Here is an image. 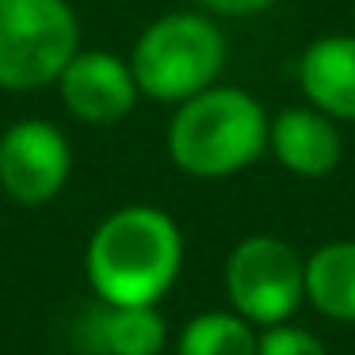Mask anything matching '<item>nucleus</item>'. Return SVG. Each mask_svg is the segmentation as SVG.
I'll use <instances>...</instances> for the list:
<instances>
[{"label": "nucleus", "instance_id": "nucleus-1", "mask_svg": "<svg viewBox=\"0 0 355 355\" xmlns=\"http://www.w3.org/2000/svg\"><path fill=\"white\" fill-rule=\"evenodd\" d=\"M184 268V233L161 207H119L92 230L85 275L100 302L157 306L176 286Z\"/></svg>", "mask_w": 355, "mask_h": 355}, {"label": "nucleus", "instance_id": "nucleus-2", "mask_svg": "<svg viewBox=\"0 0 355 355\" xmlns=\"http://www.w3.org/2000/svg\"><path fill=\"white\" fill-rule=\"evenodd\" d=\"M268 111L256 96L233 85H210L176 103L168 123V157L195 180L245 172L268 149Z\"/></svg>", "mask_w": 355, "mask_h": 355}, {"label": "nucleus", "instance_id": "nucleus-3", "mask_svg": "<svg viewBox=\"0 0 355 355\" xmlns=\"http://www.w3.org/2000/svg\"><path fill=\"white\" fill-rule=\"evenodd\" d=\"M126 62L146 100L184 103L187 96L218 85L225 35L202 12H168L138 35Z\"/></svg>", "mask_w": 355, "mask_h": 355}, {"label": "nucleus", "instance_id": "nucleus-4", "mask_svg": "<svg viewBox=\"0 0 355 355\" xmlns=\"http://www.w3.org/2000/svg\"><path fill=\"white\" fill-rule=\"evenodd\" d=\"M77 50L80 24L69 0H0V88L54 85Z\"/></svg>", "mask_w": 355, "mask_h": 355}, {"label": "nucleus", "instance_id": "nucleus-5", "mask_svg": "<svg viewBox=\"0 0 355 355\" xmlns=\"http://www.w3.org/2000/svg\"><path fill=\"white\" fill-rule=\"evenodd\" d=\"M225 298L233 313L260 324H283L306 302V260L291 241L252 233L237 241L225 260Z\"/></svg>", "mask_w": 355, "mask_h": 355}, {"label": "nucleus", "instance_id": "nucleus-6", "mask_svg": "<svg viewBox=\"0 0 355 355\" xmlns=\"http://www.w3.org/2000/svg\"><path fill=\"white\" fill-rule=\"evenodd\" d=\"M73 172L69 138L46 119H19L0 134V191L24 207L50 202Z\"/></svg>", "mask_w": 355, "mask_h": 355}, {"label": "nucleus", "instance_id": "nucleus-7", "mask_svg": "<svg viewBox=\"0 0 355 355\" xmlns=\"http://www.w3.org/2000/svg\"><path fill=\"white\" fill-rule=\"evenodd\" d=\"M65 111L85 126H115L141 100L130 62L111 50H77L54 80Z\"/></svg>", "mask_w": 355, "mask_h": 355}, {"label": "nucleus", "instance_id": "nucleus-8", "mask_svg": "<svg viewBox=\"0 0 355 355\" xmlns=\"http://www.w3.org/2000/svg\"><path fill=\"white\" fill-rule=\"evenodd\" d=\"M168 324L157 306H115L92 298L73 321V347L80 355H161Z\"/></svg>", "mask_w": 355, "mask_h": 355}, {"label": "nucleus", "instance_id": "nucleus-9", "mask_svg": "<svg viewBox=\"0 0 355 355\" xmlns=\"http://www.w3.org/2000/svg\"><path fill=\"white\" fill-rule=\"evenodd\" d=\"M268 149L286 172L294 176H329L340 164L344 138L336 130V119L317 107H286L268 123Z\"/></svg>", "mask_w": 355, "mask_h": 355}, {"label": "nucleus", "instance_id": "nucleus-10", "mask_svg": "<svg viewBox=\"0 0 355 355\" xmlns=\"http://www.w3.org/2000/svg\"><path fill=\"white\" fill-rule=\"evenodd\" d=\"M298 85L309 107L336 123H355V35L313 39L298 58Z\"/></svg>", "mask_w": 355, "mask_h": 355}, {"label": "nucleus", "instance_id": "nucleus-11", "mask_svg": "<svg viewBox=\"0 0 355 355\" xmlns=\"http://www.w3.org/2000/svg\"><path fill=\"white\" fill-rule=\"evenodd\" d=\"M306 302L329 321L355 324V241H329L306 256Z\"/></svg>", "mask_w": 355, "mask_h": 355}, {"label": "nucleus", "instance_id": "nucleus-12", "mask_svg": "<svg viewBox=\"0 0 355 355\" xmlns=\"http://www.w3.org/2000/svg\"><path fill=\"white\" fill-rule=\"evenodd\" d=\"M256 324L233 309H207L176 336V355H256Z\"/></svg>", "mask_w": 355, "mask_h": 355}, {"label": "nucleus", "instance_id": "nucleus-13", "mask_svg": "<svg viewBox=\"0 0 355 355\" xmlns=\"http://www.w3.org/2000/svg\"><path fill=\"white\" fill-rule=\"evenodd\" d=\"M256 355H329V347L309 329L283 321V324H268L256 336Z\"/></svg>", "mask_w": 355, "mask_h": 355}, {"label": "nucleus", "instance_id": "nucleus-14", "mask_svg": "<svg viewBox=\"0 0 355 355\" xmlns=\"http://www.w3.org/2000/svg\"><path fill=\"white\" fill-rule=\"evenodd\" d=\"M207 12H214V16H260V12H268L271 4H279V0H199Z\"/></svg>", "mask_w": 355, "mask_h": 355}]
</instances>
